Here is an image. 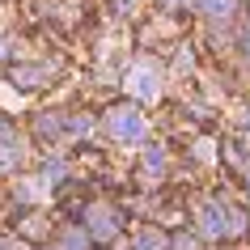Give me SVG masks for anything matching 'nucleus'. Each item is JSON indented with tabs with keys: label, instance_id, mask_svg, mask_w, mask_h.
Returning <instances> with one entry per match:
<instances>
[{
	"label": "nucleus",
	"instance_id": "f257e3e1",
	"mask_svg": "<svg viewBox=\"0 0 250 250\" xmlns=\"http://www.w3.org/2000/svg\"><path fill=\"white\" fill-rule=\"evenodd\" d=\"M110 132H115L119 140H140V136H145V115L132 110V106H115V110H110Z\"/></svg>",
	"mask_w": 250,
	"mask_h": 250
},
{
	"label": "nucleus",
	"instance_id": "f03ea898",
	"mask_svg": "<svg viewBox=\"0 0 250 250\" xmlns=\"http://www.w3.org/2000/svg\"><path fill=\"white\" fill-rule=\"evenodd\" d=\"M127 85H132V93H136V98H145V102L157 98V72H153V68H136L132 77H127Z\"/></svg>",
	"mask_w": 250,
	"mask_h": 250
},
{
	"label": "nucleus",
	"instance_id": "7ed1b4c3",
	"mask_svg": "<svg viewBox=\"0 0 250 250\" xmlns=\"http://www.w3.org/2000/svg\"><path fill=\"white\" fill-rule=\"evenodd\" d=\"M199 229H204L208 237L225 233V225H221V208H216V204H204V208H199Z\"/></svg>",
	"mask_w": 250,
	"mask_h": 250
},
{
	"label": "nucleus",
	"instance_id": "20e7f679",
	"mask_svg": "<svg viewBox=\"0 0 250 250\" xmlns=\"http://www.w3.org/2000/svg\"><path fill=\"white\" fill-rule=\"evenodd\" d=\"M89 229H93V237H110L115 233V216H110L106 208H93L89 212Z\"/></svg>",
	"mask_w": 250,
	"mask_h": 250
},
{
	"label": "nucleus",
	"instance_id": "39448f33",
	"mask_svg": "<svg viewBox=\"0 0 250 250\" xmlns=\"http://www.w3.org/2000/svg\"><path fill=\"white\" fill-rule=\"evenodd\" d=\"M191 4L208 17H229V9H233V0H191Z\"/></svg>",
	"mask_w": 250,
	"mask_h": 250
},
{
	"label": "nucleus",
	"instance_id": "423d86ee",
	"mask_svg": "<svg viewBox=\"0 0 250 250\" xmlns=\"http://www.w3.org/2000/svg\"><path fill=\"white\" fill-rule=\"evenodd\" d=\"M157 246H161L157 233H145V237H140V250H157Z\"/></svg>",
	"mask_w": 250,
	"mask_h": 250
},
{
	"label": "nucleus",
	"instance_id": "0eeeda50",
	"mask_svg": "<svg viewBox=\"0 0 250 250\" xmlns=\"http://www.w3.org/2000/svg\"><path fill=\"white\" fill-rule=\"evenodd\" d=\"M81 246H85V237H81V233H68L64 237V250H81Z\"/></svg>",
	"mask_w": 250,
	"mask_h": 250
},
{
	"label": "nucleus",
	"instance_id": "6e6552de",
	"mask_svg": "<svg viewBox=\"0 0 250 250\" xmlns=\"http://www.w3.org/2000/svg\"><path fill=\"white\" fill-rule=\"evenodd\" d=\"M174 250H191V237H178V242H174Z\"/></svg>",
	"mask_w": 250,
	"mask_h": 250
},
{
	"label": "nucleus",
	"instance_id": "1a4fd4ad",
	"mask_svg": "<svg viewBox=\"0 0 250 250\" xmlns=\"http://www.w3.org/2000/svg\"><path fill=\"white\" fill-rule=\"evenodd\" d=\"M0 250H9V246H4V242H0Z\"/></svg>",
	"mask_w": 250,
	"mask_h": 250
}]
</instances>
